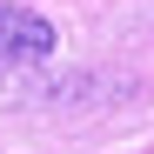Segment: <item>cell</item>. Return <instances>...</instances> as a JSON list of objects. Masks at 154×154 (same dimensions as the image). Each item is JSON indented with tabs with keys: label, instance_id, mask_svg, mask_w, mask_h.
I'll use <instances>...</instances> for the list:
<instances>
[{
	"label": "cell",
	"instance_id": "1",
	"mask_svg": "<svg viewBox=\"0 0 154 154\" xmlns=\"http://www.w3.org/2000/svg\"><path fill=\"white\" fill-rule=\"evenodd\" d=\"M54 54V27L34 7H0V67H40Z\"/></svg>",
	"mask_w": 154,
	"mask_h": 154
}]
</instances>
